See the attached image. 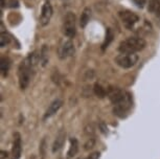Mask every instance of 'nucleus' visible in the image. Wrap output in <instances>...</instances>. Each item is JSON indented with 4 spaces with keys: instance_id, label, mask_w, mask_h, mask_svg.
<instances>
[{
    "instance_id": "20",
    "label": "nucleus",
    "mask_w": 160,
    "mask_h": 159,
    "mask_svg": "<svg viewBox=\"0 0 160 159\" xmlns=\"http://www.w3.org/2000/svg\"><path fill=\"white\" fill-rule=\"evenodd\" d=\"M11 36L7 34V32H1V35H0V46L1 47H5L7 45H8L11 43Z\"/></svg>"
},
{
    "instance_id": "11",
    "label": "nucleus",
    "mask_w": 160,
    "mask_h": 159,
    "mask_svg": "<svg viewBox=\"0 0 160 159\" xmlns=\"http://www.w3.org/2000/svg\"><path fill=\"white\" fill-rule=\"evenodd\" d=\"M62 105H63V102H62V100H60V98H57V100H55L53 102H51V104L48 106L46 112H45L43 118L47 119V118L51 117V116H53L60 110V108L62 107Z\"/></svg>"
},
{
    "instance_id": "23",
    "label": "nucleus",
    "mask_w": 160,
    "mask_h": 159,
    "mask_svg": "<svg viewBox=\"0 0 160 159\" xmlns=\"http://www.w3.org/2000/svg\"><path fill=\"white\" fill-rule=\"evenodd\" d=\"M133 2L136 4V7L142 8L147 3V0H133Z\"/></svg>"
},
{
    "instance_id": "24",
    "label": "nucleus",
    "mask_w": 160,
    "mask_h": 159,
    "mask_svg": "<svg viewBox=\"0 0 160 159\" xmlns=\"http://www.w3.org/2000/svg\"><path fill=\"white\" fill-rule=\"evenodd\" d=\"M8 7H19V2H18V0H10V2H8Z\"/></svg>"
},
{
    "instance_id": "9",
    "label": "nucleus",
    "mask_w": 160,
    "mask_h": 159,
    "mask_svg": "<svg viewBox=\"0 0 160 159\" xmlns=\"http://www.w3.org/2000/svg\"><path fill=\"white\" fill-rule=\"evenodd\" d=\"M52 7H51L49 1H45V3L42 7V11H41V16H40V24L42 26H46L49 21L52 17Z\"/></svg>"
},
{
    "instance_id": "10",
    "label": "nucleus",
    "mask_w": 160,
    "mask_h": 159,
    "mask_svg": "<svg viewBox=\"0 0 160 159\" xmlns=\"http://www.w3.org/2000/svg\"><path fill=\"white\" fill-rule=\"evenodd\" d=\"M22 154V140L21 135L16 132L14 134V142L12 148V159H19Z\"/></svg>"
},
{
    "instance_id": "2",
    "label": "nucleus",
    "mask_w": 160,
    "mask_h": 159,
    "mask_svg": "<svg viewBox=\"0 0 160 159\" xmlns=\"http://www.w3.org/2000/svg\"><path fill=\"white\" fill-rule=\"evenodd\" d=\"M146 41L142 38L131 37L123 40L119 44L118 50L122 53H136L146 47Z\"/></svg>"
},
{
    "instance_id": "21",
    "label": "nucleus",
    "mask_w": 160,
    "mask_h": 159,
    "mask_svg": "<svg viewBox=\"0 0 160 159\" xmlns=\"http://www.w3.org/2000/svg\"><path fill=\"white\" fill-rule=\"evenodd\" d=\"M94 143H95V139L93 138V137H90V138L87 140V142L85 143V150H90V149H92L93 147H94Z\"/></svg>"
},
{
    "instance_id": "17",
    "label": "nucleus",
    "mask_w": 160,
    "mask_h": 159,
    "mask_svg": "<svg viewBox=\"0 0 160 159\" xmlns=\"http://www.w3.org/2000/svg\"><path fill=\"white\" fill-rule=\"evenodd\" d=\"M113 38H114L113 31L111 28H107V31H106V38H105L104 43H102V50H105L108 46H109L111 42L113 41Z\"/></svg>"
},
{
    "instance_id": "27",
    "label": "nucleus",
    "mask_w": 160,
    "mask_h": 159,
    "mask_svg": "<svg viewBox=\"0 0 160 159\" xmlns=\"http://www.w3.org/2000/svg\"><path fill=\"white\" fill-rule=\"evenodd\" d=\"M4 7V0H1V8Z\"/></svg>"
},
{
    "instance_id": "1",
    "label": "nucleus",
    "mask_w": 160,
    "mask_h": 159,
    "mask_svg": "<svg viewBox=\"0 0 160 159\" xmlns=\"http://www.w3.org/2000/svg\"><path fill=\"white\" fill-rule=\"evenodd\" d=\"M39 61H40V56L37 55V52H35L21 62L19 69H18V77H19L21 89L24 90L28 88L35 73V67Z\"/></svg>"
},
{
    "instance_id": "4",
    "label": "nucleus",
    "mask_w": 160,
    "mask_h": 159,
    "mask_svg": "<svg viewBox=\"0 0 160 159\" xmlns=\"http://www.w3.org/2000/svg\"><path fill=\"white\" fill-rule=\"evenodd\" d=\"M138 61V56L136 53H122L115 58V63L123 69H129L133 67Z\"/></svg>"
},
{
    "instance_id": "3",
    "label": "nucleus",
    "mask_w": 160,
    "mask_h": 159,
    "mask_svg": "<svg viewBox=\"0 0 160 159\" xmlns=\"http://www.w3.org/2000/svg\"><path fill=\"white\" fill-rule=\"evenodd\" d=\"M63 32L67 38H73L77 34V27H75V15L72 12H68L64 18L63 22Z\"/></svg>"
},
{
    "instance_id": "22",
    "label": "nucleus",
    "mask_w": 160,
    "mask_h": 159,
    "mask_svg": "<svg viewBox=\"0 0 160 159\" xmlns=\"http://www.w3.org/2000/svg\"><path fill=\"white\" fill-rule=\"evenodd\" d=\"M99 157H101V153L98 151H96V152H93L90 155H88L85 159H99Z\"/></svg>"
},
{
    "instance_id": "26",
    "label": "nucleus",
    "mask_w": 160,
    "mask_h": 159,
    "mask_svg": "<svg viewBox=\"0 0 160 159\" xmlns=\"http://www.w3.org/2000/svg\"><path fill=\"white\" fill-rule=\"evenodd\" d=\"M8 152L5 151H1V159H4L5 157H8Z\"/></svg>"
},
{
    "instance_id": "16",
    "label": "nucleus",
    "mask_w": 160,
    "mask_h": 159,
    "mask_svg": "<svg viewBox=\"0 0 160 159\" xmlns=\"http://www.w3.org/2000/svg\"><path fill=\"white\" fill-rule=\"evenodd\" d=\"M11 67V61L8 58H2L1 59V63H0V70H1V74L2 77H7L8 72L10 70Z\"/></svg>"
},
{
    "instance_id": "18",
    "label": "nucleus",
    "mask_w": 160,
    "mask_h": 159,
    "mask_svg": "<svg viewBox=\"0 0 160 159\" xmlns=\"http://www.w3.org/2000/svg\"><path fill=\"white\" fill-rule=\"evenodd\" d=\"M93 91H94V93L96 97H105L106 95H107V91L105 90V88L102 87V85H99L98 83H96L94 87H93Z\"/></svg>"
},
{
    "instance_id": "15",
    "label": "nucleus",
    "mask_w": 160,
    "mask_h": 159,
    "mask_svg": "<svg viewBox=\"0 0 160 159\" xmlns=\"http://www.w3.org/2000/svg\"><path fill=\"white\" fill-rule=\"evenodd\" d=\"M149 12L160 17V0H151L149 3Z\"/></svg>"
},
{
    "instance_id": "12",
    "label": "nucleus",
    "mask_w": 160,
    "mask_h": 159,
    "mask_svg": "<svg viewBox=\"0 0 160 159\" xmlns=\"http://www.w3.org/2000/svg\"><path fill=\"white\" fill-rule=\"evenodd\" d=\"M65 140H66V132L61 130L59 132V134L57 135L55 142L52 143V148H51V151L52 153H58L60 150L63 148L65 143Z\"/></svg>"
},
{
    "instance_id": "14",
    "label": "nucleus",
    "mask_w": 160,
    "mask_h": 159,
    "mask_svg": "<svg viewBox=\"0 0 160 159\" xmlns=\"http://www.w3.org/2000/svg\"><path fill=\"white\" fill-rule=\"evenodd\" d=\"M90 16H91V10H90L89 7H86L85 10L83 11L82 15H81V19H80V24L82 28H85L87 24H88V22L90 20Z\"/></svg>"
},
{
    "instance_id": "13",
    "label": "nucleus",
    "mask_w": 160,
    "mask_h": 159,
    "mask_svg": "<svg viewBox=\"0 0 160 159\" xmlns=\"http://www.w3.org/2000/svg\"><path fill=\"white\" fill-rule=\"evenodd\" d=\"M78 152V142L77 138L72 137L70 138V147L67 152V158H72L73 156H75Z\"/></svg>"
},
{
    "instance_id": "28",
    "label": "nucleus",
    "mask_w": 160,
    "mask_h": 159,
    "mask_svg": "<svg viewBox=\"0 0 160 159\" xmlns=\"http://www.w3.org/2000/svg\"><path fill=\"white\" fill-rule=\"evenodd\" d=\"M78 159H81V158H78Z\"/></svg>"
},
{
    "instance_id": "6",
    "label": "nucleus",
    "mask_w": 160,
    "mask_h": 159,
    "mask_svg": "<svg viewBox=\"0 0 160 159\" xmlns=\"http://www.w3.org/2000/svg\"><path fill=\"white\" fill-rule=\"evenodd\" d=\"M132 108V97L131 94H128V97H126L125 101H122V103L118 105H115L113 108V112L114 114L118 117H125V116L128 114V112L130 109Z\"/></svg>"
},
{
    "instance_id": "5",
    "label": "nucleus",
    "mask_w": 160,
    "mask_h": 159,
    "mask_svg": "<svg viewBox=\"0 0 160 159\" xmlns=\"http://www.w3.org/2000/svg\"><path fill=\"white\" fill-rule=\"evenodd\" d=\"M74 45L70 39L62 40L58 47V56L61 60H65L74 55Z\"/></svg>"
},
{
    "instance_id": "25",
    "label": "nucleus",
    "mask_w": 160,
    "mask_h": 159,
    "mask_svg": "<svg viewBox=\"0 0 160 159\" xmlns=\"http://www.w3.org/2000/svg\"><path fill=\"white\" fill-rule=\"evenodd\" d=\"M99 128H101V131H102L104 134L107 133V130H108V129H107V127L105 126L104 122H101V124H99Z\"/></svg>"
},
{
    "instance_id": "7",
    "label": "nucleus",
    "mask_w": 160,
    "mask_h": 159,
    "mask_svg": "<svg viewBox=\"0 0 160 159\" xmlns=\"http://www.w3.org/2000/svg\"><path fill=\"white\" fill-rule=\"evenodd\" d=\"M128 94H129V92H126V91H123L122 89L116 88V87L115 88H114V87L109 88V90H108V92H107L108 97H109V100L111 101V103H112L114 106L120 104L122 101H125L126 97H128Z\"/></svg>"
},
{
    "instance_id": "8",
    "label": "nucleus",
    "mask_w": 160,
    "mask_h": 159,
    "mask_svg": "<svg viewBox=\"0 0 160 159\" xmlns=\"http://www.w3.org/2000/svg\"><path fill=\"white\" fill-rule=\"evenodd\" d=\"M119 17L126 27L130 29L134 27V25L139 21V17H138L136 14H134L133 12H130V11L119 12Z\"/></svg>"
},
{
    "instance_id": "19",
    "label": "nucleus",
    "mask_w": 160,
    "mask_h": 159,
    "mask_svg": "<svg viewBox=\"0 0 160 159\" xmlns=\"http://www.w3.org/2000/svg\"><path fill=\"white\" fill-rule=\"evenodd\" d=\"M40 61L42 63V66H45L48 61V48L46 45H43L40 52Z\"/></svg>"
}]
</instances>
